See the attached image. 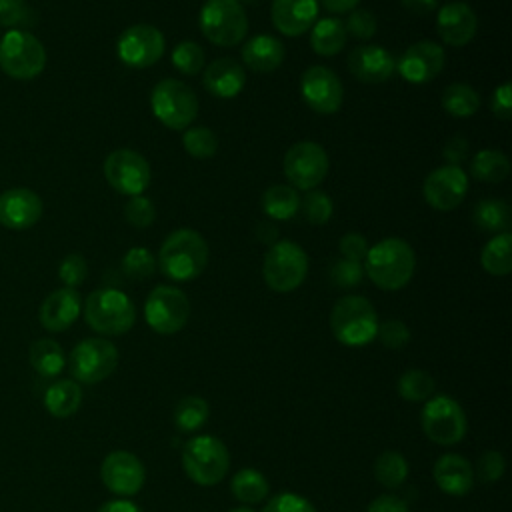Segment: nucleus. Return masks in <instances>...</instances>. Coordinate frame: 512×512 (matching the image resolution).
<instances>
[{
	"label": "nucleus",
	"mask_w": 512,
	"mask_h": 512,
	"mask_svg": "<svg viewBox=\"0 0 512 512\" xmlns=\"http://www.w3.org/2000/svg\"><path fill=\"white\" fill-rule=\"evenodd\" d=\"M300 94L308 108L318 114H334L342 106V80L328 66H310L300 78Z\"/></svg>",
	"instance_id": "nucleus-16"
},
{
	"label": "nucleus",
	"mask_w": 512,
	"mask_h": 512,
	"mask_svg": "<svg viewBox=\"0 0 512 512\" xmlns=\"http://www.w3.org/2000/svg\"><path fill=\"white\" fill-rule=\"evenodd\" d=\"M270 18L280 34L302 36L318 20V0H272Z\"/></svg>",
	"instance_id": "nucleus-24"
},
{
	"label": "nucleus",
	"mask_w": 512,
	"mask_h": 512,
	"mask_svg": "<svg viewBox=\"0 0 512 512\" xmlns=\"http://www.w3.org/2000/svg\"><path fill=\"white\" fill-rule=\"evenodd\" d=\"M256 238L268 246L276 244V238H278V228L272 224V220H264L256 226Z\"/></svg>",
	"instance_id": "nucleus-57"
},
{
	"label": "nucleus",
	"mask_w": 512,
	"mask_h": 512,
	"mask_svg": "<svg viewBox=\"0 0 512 512\" xmlns=\"http://www.w3.org/2000/svg\"><path fill=\"white\" fill-rule=\"evenodd\" d=\"M364 272L382 290L404 288L416 270V254L402 238H384L368 248Z\"/></svg>",
	"instance_id": "nucleus-2"
},
{
	"label": "nucleus",
	"mask_w": 512,
	"mask_h": 512,
	"mask_svg": "<svg viewBox=\"0 0 512 512\" xmlns=\"http://www.w3.org/2000/svg\"><path fill=\"white\" fill-rule=\"evenodd\" d=\"M402 6L416 16H426L438 8V0H400Z\"/></svg>",
	"instance_id": "nucleus-56"
},
{
	"label": "nucleus",
	"mask_w": 512,
	"mask_h": 512,
	"mask_svg": "<svg viewBox=\"0 0 512 512\" xmlns=\"http://www.w3.org/2000/svg\"><path fill=\"white\" fill-rule=\"evenodd\" d=\"M482 268L492 276H506L512 270V234L502 232L492 236L480 254Z\"/></svg>",
	"instance_id": "nucleus-33"
},
{
	"label": "nucleus",
	"mask_w": 512,
	"mask_h": 512,
	"mask_svg": "<svg viewBox=\"0 0 512 512\" xmlns=\"http://www.w3.org/2000/svg\"><path fill=\"white\" fill-rule=\"evenodd\" d=\"M106 182L124 196H138L150 184L148 160L130 148H118L104 160Z\"/></svg>",
	"instance_id": "nucleus-14"
},
{
	"label": "nucleus",
	"mask_w": 512,
	"mask_h": 512,
	"mask_svg": "<svg viewBox=\"0 0 512 512\" xmlns=\"http://www.w3.org/2000/svg\"><path fill=\"white\" fill-rule=\"evenodd\" d=\"M434 386V378L420 368L406 370L396 382V390L406 402H426L432 396Z\"/></svg>",
	"instance_id": "nucleus-39"
},
{
	"label": "nucleus",
	"mask_w": 512,
	"mask_h": 512,
	"mask_svg": "<svg viewBox=\"0 0 512 512\" xmlns=\"http://www.w3.org/2000/svg\"><path fill=\"white\" fill-rule=\"evenodd\" d=\"M374 478L388 490H394L404 484L408 478V462L396 450L382 452L374 462Z\"/></svg>",
	"instance_id": "nucleus-37"
},
{
	"label": "nucleus",
	"mask_w": 512,
	"mask_h": 512,
	"mask_svg": "<svg viewBox=\"0 0 512 512\" xmlns=\"http://www.w3.org/2000/svg\"><path fill=\"white\" fill-rule=\"evenodd\" d=\"M156 268H158L156 258L148 248L134 246L122 256V270L130 280H136V282L146 280L156 272Z\"/></svg>",
	"instance_id": "nucleus-41"
},
{
	"label": "nucleus",
	"mask_w": 512,
	"mask_h": 512,
	"mask_svg": "<svg viewBox=\"0 0 512 512\" xmlns=\"http://www.w3.org/2000/svg\"><path fill=\"white\" fill-rule=\"evenodd\" d=\"M202 84L216 98H234L246 84V72L234 58H216L204 68Z\"/></svg>",
	"instance_id": "nucleus-25"
},
{
	"label": "nucleus",
	"mask_w": 512,
	"mask_h": 512,
	"mask_svg": "<svg viewBox=\"0 0 512 512\" xmlns=\"http://www.w3.org/2000/svg\"><path fill=\"white\" fill-rule=\"evenodd\" d=\"M96 512H142V510L130 500H110L102 504Z\"/></svg>",
	"instance_id": "nucleus-59"
},
{
	"label": "nucleus",
	"mask_w": 512,
	"mask_h": 512,
	"mask_svg": "<svg viewBox=\"0 0 512 512\" xmlns=\"http://www.w3.org/2000/svg\"><path fill=\"white\" fill-rule=\"evenodd\" d=\"M328 276H330V282L338 288H354L364 278V266L362 262L340 258L330 266Z\"/></svg>",
	"instance_id": "nucleus-45"
},
{
	"label": "nucleus",
	"mask_w": 512,
	"mask_h": 512,
	"mask_svg": "<svg viewBox=\"0 0 512 512\" xmlns=\"http://www.w3.org/2000/svg\"><path fill=\"white\" fill-rule=\"evenodd\" d=\"M230 492L242 504H258L268 496L270 486L262 472L254 468H244L232 476Z\"/></svg>",
	"instance_id": "nucleus-35"
},
{
	"label": "nucleus",
	"mask_w": 512,
	"mask_h": 512,
	"mask_svg": "<svg viewBox=\"0 0 512 512\" xmlns=\"http://www.w3.org/2000/svg\"><path fill=\"white\" fill-rule=\"evenodd\" d=\"M42 198L30 188H10L0 194V224L8 230L32 228L42 218Z\"/></svg>",
	"instance_id": "nucleus-20"
},
{
	"label": "nucleus",
	"mask_w": 512,
	"mask_h": 512,
	"mask_svg": "<svg viewBox=\"0 0 512 512\" xmlns=\"http://www.w3.org/2000/svg\"><path fill=\"white\" fill-rule=\"evenodd\" d=\"M230 512H254L252 508H246V506H240V508H232Z\"/></svg>",
	"instance_id": "nucleus-60"
},
{
	"label": "nucleus",
	"mask_w": 512,
	"mask_h": 512,
	"mask_svg": "<svg viewBox=\"0 0 512 512\" xmlns=\"http://www.w3.org/2000/svg\"><path fill=\"white\" fill-rule=\"evenodd\" d=\"M468 150H470L468 140H466L462 134H456V136H452V138L444 144L442 156H444L446 164L460 166V162H464V160L468 158Z\"/></svg>",
	"instance_id": "nucleus-54"
},
{
	"label": "nucleus",
	"mask_w": 512,
	"mask_h": 512,
	"mask_svg": "<svg viewBox=\"0 0 512 512\" xmlns=\"http://www.w3.org/2000/svg\"><path fill=\"white\" fill-rule=\"evenodd\" d=\"M444 64V48L432 40H420L404 50L396 62V70L410 84H426L442 72Z\"/></svg>",
	"instance_id": "nucleus-19"
},
{
	"label": "nucleus",
	"mask_w": 512,
	"mask_h": 512,
	"mask_svg": "<svg viewBox=\"0 0 512 512\" xmlns=\"http://www.w3.org/2000/svg\"><path fill=\"white\" fill-rule=\"evenodd\" d=\"M100 478L112 494L134 496L144 486L146 472L136 454L128 450H114L102 460Z\"/></svg>",
	"instance_id": "nucleus-17"
},
{
	"label": "nucleus",
	"mask_w": 512,
	"mask_h": 512,
	"mask_svg": "<svg viewBox=\"0 0 512 512\" xmlns=\"http://www.w3.org/2000/svg\"><path fill=\"white\" fill-rule=\"evenodd\" d=\"M150 106L154 116L170 130L190 128L198 114V98L194 90L176 78L156 82L150 94Z\"/></svg>",
	"instance_id": "nucleus-8"
},
{
	"label": "nucleus",
	"mask_w": 512,
	"mask_h": 512,
	"mask_svg": "<svg viewBox=\"0 0 512 512\" xmlns=\"http://www.w3.org/2000/svg\"><path fill=\"white\" fill-rule=\"evenodd\" d=\"M470 172L476 180L496 184L510 174V160L504 152L494 148H484L474 154L470 162Z\"/></svg>",
	"instance_id": "nucleus-34"
},
{
	"label": "nucleus",
	"mask_w": 512,
	"mask_h": 512,
	"mask_svg": "<svg viewBox=\"0 0 512 512\" xmlns=\"http://www.w3.org/2000/svg\"><path fill=\"white\" fill-rule=\"evenodd\" d=\"M436 28L448 46H466L478 30V16L466 2H448L438 8Z\"/></svg>",
	"instance_id": "nucleus-22"
},
{
	"label": "nucleus",
	"mask_w": 512,
	"mask_h": 512,
	"mask_svg": "<svg viewBox=\"0 0 512 512\" xmlns=\"http://www.w3.org/2000/svg\"><path fill=\"white\" fill-rule=\"evenodd\" d=\"M338 248H340V254L342 258L346 260H354V262H362L366 258V252H368V240L358 234V232H346L340 242H338Z\"/></svg>",
	"instance_id": "nucleus-52"
},
{
	"label": "nucleus",
	"mask_w": 512,
	"mask_h": 512,
	"mask_svg": "<svg viewBox=\"0 0 512 512\" xmlns=\"http://www.w3.org/2000/svg\"><path fill=\"white\" fill-rule=\"evenodd\" d=\"M346 28L344 22L338 18H320L312 24L310 32V46L318 56H336L346 44Z\"/></svg>",
	"instance_id": "nucleus-29"
},
{
	"label": "nucleus",
	"mask_w": 512,
	"mask_h": 512,
	"mask_svg": "<svg viewBox=\"0 0 512 512\" xmlns=\"http://www.w3.org/2000/svg\"><path fill=\"white\" fill-rule=\"evenodd\" d=\"M344 28H346V34H352L358 40H370L376 34L378 20L370 10L354 8L348 20L344 22Z\"/></svg>",
	"instance_id": "nucleus-47"
},
{
	"label": "nucleus",
	"mask_w": 512,
	"mask_h": 512,
	"mask_svg": "<svg viewBox=\"0 0 512 512\" xmlns=\"http://www.w3.org/2000/svg\"><path fill=\"white\" fill-rule=\"evenodd\" d=\"M28 358H30L32 368L44 378L58 376L66 366L64 350L52 338H40V340L32 342V346L28 350Z\"/></svg>",
	"instance_id": "nucleus-32"
},
{
	"label": "nucleus",
	"mask_w": 512,
	"mask_h": 512,
	"mask_svg": "<svg viewBox=\"0 0 512 512\" xmlns=\"http://www.w3.org/2000/svg\"><path fill=\"white\" fill-rule=\"evenodd\" d=\"M442 108L454 118H470L480 110V94L464 82H454L442 92Z\"/></svg>",
	"instance_id": "nucleus-36"
},
{
	"label": "nucleus",
	"mask_w": 512,
	"mask_h": 512,
	"mask_svg": "<svg viewBox=\"0 0 512 512\" xmlns=\"http://www.w3.org/2000/svg\"><path fill=\"white\" fill-rule=\"evenodd\" d=\"M182 468L198 486H216L230 468V454L216 436H194L182 448Z\"/></svg>",
	"instance_id": "nucleus-5"
},
{
	"label": "nucleus",
	"mask_w": 512,
	"mask_h": 512,
	"mask_svg": "<svg viewBox=\"0 0 512 512\" xmlns=\"http://www.w3.org/2000/svg\"><path fill=\"white\" fill-rule=\"evenodd\" d=\"M242 62L258 74L274 72L286 56L284 44L270 34H256L242 44Z\"/></svg>",
	"instance_id": "nucleus-27"
},
{
	"label": "nucleus",
	"mask_w": 512,
	"mask_h": 512,
	"mask_svg": "<svg viewBox=\"0 0 512 512\" xmlns=\"http://www.w3.org/2000/svg\"><path fill=\"white\" fill-rule=\"evenodd\" d=\"M82 404V388L76 380H58L44 392V406L54 418H70Z\"/></svg>",
	"instance_id": "nucleus-28"
},
{
	"label": "nucleus",
	"mask_w": 512,
	"mask_h": 512,
	"mask_svg": "<svg viewBox=\"0 0 512 512\" xmlns=\"http://www.w3.org/2000/svg\"><path fill=\"white\" fill-rule=\"evenodd\" d=\"M198 20L202 34L216 46H238L248 34V16L236 0H206Z\"/></svg>",
	"instance_id": "nucleus-9"
},
{
	"label": "nucleus",
	"mask_w": 512,
	"mask_h": 512,
	"mask_svg": "<svg viewBox=\"0 0 512 512\" xmlns=\"http://www.w3.org/2000/svg\"><path fill=\"white\" fill-rule=\"evenodd\" d=\"M80 310H82V300L78 290L64 286L50 292L44 298L38 310V318L48 332H64L76 322V318L80 316Z\"/></svg>",
	"instance_id": "nucleus-23"
},
{
	"label": "nucleus",
	"mask_w": 512,
	"mask_h": 512,
	"mask_svg": "<svg viewBox=\"0 0 512 512\" xmlns=\"http://www.w3.org/2000/svg\"><path fill=\"white\" fill-rule=\"evenodd\" d=\"M210 408L202 396H184L174 408V424L180 432H196L208 420Z\"/></svg>",
	"instance_id": "nucleus-38"
},
{
	"label": "nucleus",
	"mask_w": 512,
	"mask_h": 512,
	"mask_svg": "<svg viewBox=\"0 0 512 512\" xmlns=\"http://www.w3.org/2000/svg\"><path fill=\"white\" fill-rule=\"evenodd\" d=\"M182 146L192 158H212L218 150L216 134L206 126H192L186 128L182 134Z\"/></svg>",
	"instance_id": "nucleus-40"
},
{
	"label": "nucleus",
	"mask_w": 512,
	"mask_h": 512,
	"mask_svg": "<svg viewBox=\"0 0 512 512\" xmlns=\"http://www.w3.org/2000/svg\"><path fill=\"white\" fill-rule=\"evenodd\" d=\"M360 0H320V4L334 14H344V12H352L358 6Z\"/></svg>",
	"instance_id": "nucleus-58"
},
{
	"label": "nucleus",
	"mask_w": 512,
	"mask_h": 512,
	"mask_svg": "<svg viewBox=\"0 0 512 512\" xmlns=\"http://www.w3.org/2000/svg\"><path fill=\"white\" fill-rule=\"evenodd\" d=\"M350 74L364 84L386 82L396 72V58L378 44H360L348 54Z\"/></svg>",
	"instance_id": "nucleus-21"
},
{
	"label": "nucleus",
	"mask_w": 512,
	"mask_h": 512,
	"mask_svg": "<svg viewBox=\"0 0 512 512\" xmlns=\"http://www.w3.org/2000/svg\"><path fill=\"white\" fill-rule=\"evenodd\" d=\"M86 324L104 336L126 334L136 322V308L128 294L118 288H98L84 302Z\"/></svg>",
	"instance_id": "nucleus-4"
},
{
	"label": "nucleus",
	"mask_w": 512,
	"mask_h": 512,
	"mask_svg": "<svg viewBox=\"0 0 512 512\" xmlns=\"http://www.w3.org/2000/svg\"><path fill=\"white\" fill-rule=\"evenodd\" d=\"M504 456L498 452V450H486L480 458H478V466H476V472H478V478L486 484H494L502 478L504 474Z\"/></svg>",
	"instance_id": "nucleus-50"
},
{
	"label": "nucleus",
	"mask_w": 512,
	"mask_h": 512,
	"mask_svg": "<svg viewBox=\"0 0 512 512\" xmlns=\"http://www.w3.org/2000/svg\"><path fill=\"white\" fill-rule=\"evenodd\" d=\"M468 192V176L460 166L444 164L432 170L422 186V194L428 206L436 210H454Z\"/></svg>",
	"instance_id": "nucleus-18"
},
{
	"label": "nucleus",
	"mask_w": 512,
	"mask_h": 512,
	"mask_svg": "<svg viewBox=\"0 0 512 512\" xmlns=\"http://www.w3.org/2000/svg\"><path fill=\"white\" fill-rule=\"evenodd\" d=\"M144 318L156 334H176L186 326L190 318V300L180 288L160 284L152 288L146 298Z\"/></svg>",
	"instance_id": "nucleus-11"
},
{
	"label": "nucleus",
	"mask_w": 512,
	"mask_h": 512,
	"mask_svg": "<svg viewBox=\"0 0 512 512\" xmlns=\"http://www.w3.org/2000/svg\"><path fill=\"white\" fill-rule=\"evenodd\" d=\"M474 224L486 234H502L508 232L512 222L510 206L500 198H484L472 210Z\"/></svg>",
	"instance_id": "nucleus-31"
},
{
	"label": "nucleus",
	"mask_w": 512,
	"mask_h": 512,
	"mask_svg": "<svg viewBox=\"0 0 512 512\" xmlns=\"http://www.w3.org/2000/svg\"><path fill=\"white\" fill-rule=\"evenodd\" d=\"M208 256V244L196 230L178 228L162 242L156 264L166 278L174 282H190L204 272Z\"/></svg>",
	"instance_id": "nucleus-1"
},
{
	"label": "nucleus",
	"mask_w": 512,
	"mask_h": 512,
	"mask_svg": "<svg viewBox=\"0 0 512 512\" xmlns=\"http://www.w3.org/2000/svg\"><path fill=\"white\" fill-rule=\"evenodd\" d=\"M376 338L390 350H398V348H404L410 340V330L408 326L402 322V320H396V318H390V320H384L382 324H378V332H376Z\"/></svg>",
	"instance_id": "nucleus-48"
},
{
	"label": "nucleus",
	"mask_w": 512,
	"mask_h": 512,
	"mask_svg": "<svg viewBox=\"0 0 512 512\" xmlns=\"http://www.w3.org/2000/svg\"><path fill=\"white\" fill-rule=\"evenodd\" d=\"M88 276V264L82 254H68L58 266V278L66 288H78Z\"/></svg>",
	"instance_id": "nucleus-46"
},
{
	"label": "nucleus",
	"mask_w": 512,
	"mask_h": 512,
	"mask_svg": "<svg viewBox=\"0 0 512 512\" xmlns=\"http://www.w3.org/2000/svg\"><path fill=\"white\" fill-rule=\"evenodd\" d=\"M436 486L448 496H464L474 484L472 464L460 454H442L432 468Z\"/></svg>",
	"instance_id": "nucleus-26"
},
{
	"label": "nucleus",
	"mask_w": 512,
	"mask_h": 512,
	"mask_svg": "<svg viewBox=\"0 0 512 512\" xmlns=\"http://www.w3.org/2000/svg\"><path fill=\"white\" fill-rule=\"evenodd\" d=\"M238 4H242V2H254V0H236Z\"/></svg>",
	"instance_id": "nucleus-61"
},
{
	"label": "nucleus",
	"mask_w": 512,
	"mask_h": 512,
	"mask_svg": "<svg viewBox=\"0 0 512 512\" xmlns=\"http://www.w3.org/2000/svg\"><path fill=\"white\" fill-rule=\"evenodd\" d=\"M76 382L96 384L106 380L118 366V348L106 338L80 340L68 358Z\"/></svg>",
	"instance_id": "nucleus-12"
},
{
	"label": "nucleus",
	"mask_w": 512,
	"mask_h": 512,
	"mask_svg": "<svg viewBox=\"0 0 512 512\" xmlns=\"http://www.w3.org/2000/svg\"><path fill=\"white\" fill-rule=\"evenodd\" d=\"M30 22V10L24 0H0V26L14 30Z\"/></svg>",
	"instance_id": "nucleus-51"
},
{
	"label": "nucleus",
	"mask_w": 512,
	"mask_h": 512,
	"mask_svg": "<svg viewBox=\"0 0 512 512\" xmlns=\"http://www.w3.org/2000/svg\"><path fill=\"white\" fill-rule=\"evenodd\" d=\"M300 208H302V212H304V216L310 224L320 226V224H326L332 218L334 202L326 192L314 188L304 196V200H300Z\"/></svg>",
	"instance_id": "nucleus-43"
},
{
	"label": "nucleus",
	"mask_w": 512,
	"mask_h": 512,
	"mask_svg": "<svg viewBox=\"0 0 512 512\" xmlns=\"http://www.w3.org/2000/svg\"><path fill=\"white\" fill-rule=\"evenodd\" d=\"M308 274V254L304 248L292 240H280L272 244L264 256L262 276L270 290L292 292L296 290Z\"/></svg>",
	"instance_id": "nucleus-7"
},
{
	"label": "nucleus",
	"mask_w": 512,
	"mask_h": 512,
	"mask_svg": "<svg viewBox=\"0 0 512 512\" xmlns=\"http://www.w3.org/2000/svg\"><path fill=\"white\" fill-rule=\"evenodd\" d=\"M328 154L326 150L310 140L292 144L284 154V176L294 188L314 190L328 174Z\"/></svg>",
	"instance_id": "nucleus-13"
},
{
	"label": "nucleus",
	"mask_w": 512,
	"mask_h": 512,
	"mask_svg": "<svg viewBox=\"0 0 512 512\" xmlns=\"http://www.w3.org/2000/svg\"><path fill=\"white\" fill-rule=\"evenodd\" d=\"M490 110L498 120H510V116H512V86H510V82L500 84L492 92Z\"/></svg>",
	"instance_id": "nucleus-53"
},
{
	"label": "nucleus",
	"mask_w": 512,
	"mask_h": 512,
	"mask_svg": "<svg viewBox=\"0 0 512 512\" xmlns=\"http://www.w3.org/2000/svg\"><path fill=\"white\" fill-rule=\"evenodd\" d=\"M46 66L44 44L28 30H8L0 40V68L14 80H32Z\"/></svg>",
	"instance_id": "nucleus-6"
},
{
	"label": "nucleus",
	"mask_w": 512,
	"mask_h": 512,
	"mask_svg": "<svg viewBox=\"0 0 512 512\" xmlns=\"http://www.w3.org/2000/svg\"><path fill=\"white\" fill-rule=\"evenodd\" d=\"M420 424L428 440L440 446H452L458 444L466 436V414L462 406L446 396H430L422 408L420 414Z\"/></svg>",
	"instance_id": "nucleus-10"
},
{
	"label": "nucleus",
	"mask_w": 512,
	"mask_h": 512,
	"mask_svg": "<svg viewBox=\"0 0 512 512\" xmlns=\"http://www.w3.org/2000/svg\"><path fill=\"white\" fill-rule=\"evenodd\" d=\"M378 324L376 308L364 296H342L336 300L330 312V330L344 346H366L376 338Z\"/></svg>",
	"instance_id": "nucleus-3"
},
{
	"label": "nucleus",
	"mask_w": 512,
	"mask_h": 512,
	"mask_svg": "<svg viewBox=\"0 0 512 512\" xmlns=\"http://www.w3.org/2000/svg\"><path fill=\"white\" fill-rule=\"evenodd\" d=\"M262 512H316V508L296 492H280L266 502Z\"/></svg>",
	"instance_id": "nucleus-49"
},
{
	"label": "nucleus",
	"mask_w": 512,
	"mask_h": 512,
	"mask_svg": "<svg viewBox=\"0 0 512 512\" xmlns=\"http://www.w3.org/2000/svg\"><path fill=\"white\" fill-rule=\"evenodd\" d=\"M300 196L290 184H272L262 194V210L270 220H290L300 210Z\"/></svg>",
	"instance_id": "nucleus-30"
},
{
	"label": "nucleus",
	"mask_w": 512,
	"mask_h": 512,
	"mask_svg": "<svg viewBox=\"0 0 512 512\" xmlns=\"http://www.w3.org/2000/svg\"><path fill=\"white\" fill-rule=\"evenodd\" d=\"M164 34L152 24H134L116 40L118 58L130 68H148L164 54Z\"/></svg>",
	"instance_id": "nucleus-15"
},
{
	"label": "nucleus",
	"mask_w": 512,
	"mask_h": 512,
	"mask_svg": "<svg viewBox=\"0 0 512 512\" xmlns=\"http://www.w3.org/2000/svg\"><path fill=\"white\" fill-rule=\"evenodd\" d=\"M204 64H206L204 50L200 44H196L192 40H182L172 50V66L186 76H194V74L202 72Z\"/></svg>",
	"instance_id": "nucleus-42"
},
{
	"label": "nucleus",
	"mask_w": 512,
	"mask_h": 512,
	"mask_svg": "<svg viewBox=\"0 0 512 512\" xmlns=\"http://www.w3.org/2000/svg\"><path fill=\"white\" fill-rule=\"evenodd\" d=\"M124 218L134 228H146L156 218V206L152 204L150 198H146L142 194L130 196V200L124 206Z\"/></svg>",
	"instance_id": "nucleus-44"
},
{
	"label": "nucleus",
	"mask_w": 512,
	"mask_h": 512,
	"mask_svg": "<svg viewBox=\"0 0 512 512\" xmlns=\"http://www.w3.org/2000/svg\"><path fill=\"white\" fill-rule=\"evenodd\" d=\"M366 512H410V510L402 498L394 494H382L368 504Z\"/></svg>",
	"instance_id": "nucleus-55"
}]
</instances>
